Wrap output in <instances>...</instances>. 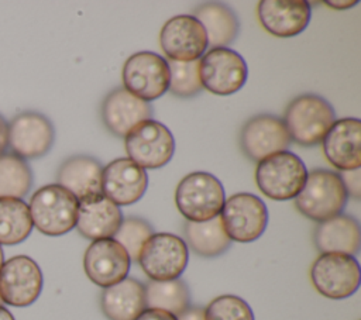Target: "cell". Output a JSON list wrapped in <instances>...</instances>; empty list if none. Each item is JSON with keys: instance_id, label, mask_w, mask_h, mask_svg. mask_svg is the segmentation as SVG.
Segmentation results:
<instances>
[{"instance_id": "obj_34", "label": "cell", "mask_w": 361, "mask_h": 320, "mask_svg": "<svg viewBox=\"0 0 361 320\" xmlns=\"http://www.w3.org/2000/svg\"><path fill=\"white\" fill-rule=\"evenodd\" d=\"M135 320H178V317L165 310L145 309Z\"/></svg>"}, {"instance_id": "obj_7", "label": "cell", "mask_w": 361, "mask_h": 320, "mask_svg": "<svg viewBox=\"0 0 361 320\" xmlns=\"http://www.w3.org/2000/svg\"><path fill=\"white\" fill-rule=\"evenodd\" d=\"M189 261V248L183 238L171 233H154L142 245L138 264L149 281L180 278Z\"/></svg>"}, {"instance_id": "obj_9", "label": "cell", "mask_w": 361, "mask_h": 320, "mask_svg": "<svg viewBox=\"0 0 361 320\" xmlns=\"http://www.w3.org/2000/svg\"><path fill=\"white\" fill-rule=\"evenodd\" d=\"M121 78L128 93L149 103L168 92V61L151 51L135 52L124 62Z\"/></svg>"}, {"instance_id": "obj_29", "label": "cell", "mask_w": 361, "mask_h": 320, "mask_svg": "<svg viewBox=\"0 0 361 320\" xmlns=\"http://www.w3.org/2000/svg\"><path fill=\"white\" fill-rule=\"evenodd\" d=\"M32 179V171L24 159L13 152L0 155V197L21 199L27 196Z\"/></svg>"}, {"instance_id": "obj_30", "label": "cell", "mask_w": 361, "mask_h": 320, "mask_svg": "<svg viewBox=\"0 0 361 320\" xmlns=\"http://www.w3.org/2000/svg\"><path fill=\"white\" fill-rule=\"evenodd\" d=\"M154 234V228L151 224L141 217H126L123 219L117 233L114 234V240L127 251L130 259L133 262L138 261L140 251L144 242Z\"/></svg>"}, {"instance_id": "obj_18", "label": "cell", "mask_w": 361, "mask_h": 320, "mask_svg": "<svg viewBox=\"0 0 361 320\" xmlns=\"http://www.w3.org/2000/svg\"><path fill=\"white\" fill-rule=\"evenodd\" d=\"M326 159L340 172L361 166V121L355 117L336 120L322 140Z\"/></svg>"}, {"instance_id": "obj_13", "label": "cell", "mask_w": 361, "mask_h": 320, "mask_svg": "<svg viewBox=\"0 0 361 320\" xmlns=\"http://www.w3.org/2000/svg\"><path fill=\"white\" fill-rule=\"evenodd\" d=\"M159 45L168 61H199L207 51V37L203 25L190 14L169 18L161 28Z\"/></svg>"}, {"instance_id": "obj_40", "label": "cell", "mask_w": 361, "mask_h": 320, "mask_svg": "<svg viewBox=\"0 0 361 320\" xmlns=\"http://www.w3.org/2000/svg\"><path fill=\"white\" fill-rule=\"evenodd\" d=\"M1 303H3V302H1V299H0V304H1Z\"/></svg>"}, {"instance_id": "obj_31", "label": "cell", "mask_w": 361, "mask_h": 320, "mask_svg": "<svg viewBox=\"0 0 361 320\" xmlns=\"http://www.w3.org/2000/svg\"><path fill=\"white\" fill-rule=\"evenodd\" d=\"M169 87L168 90L176 97H195L200 93L202 83L199 79V61L175 62L168 61Z\"/></svg>"}, {"instance_id": "obj_22", "label": "cell", "mask_w": 361, "mask_h": 320, "mask_svg": "<svg viewBox=\"0 0 361 320\" xmlns=\"http://www.w3.org/2000/svg\"><path fill=\"white\" fill-rule=\"evenodd\" d=\"M313 242L320 254L340 252L357 255L361 245V228L350 214H338L316 226Z\"/></svg>"}, {"instance_id": "obj_19", "label": "cell", "mask_w": 361, "mask_h": 320, "mask_svg": "<svg viewBox=\"0 0 361 320\" xmlns=\"http://www.w3.org/2000/svg\"><path fill=\"white\" fill-rule=\"evenodd\" d=\"M262 28L274 37L290 38L306 30L312 16L306 0H262L257 7Z\"/></svg>"}, {"instance_id": "obj_28", "label": "cell", "mask_w": 361, "mask_h": 320, "mask_svg": "<svg viewBox=\"0 0 361 320\" xmlns=\"http://www.w3.org/2000/svg\"><path fill=\"white\" fill-rule=\"evenodd\" d=\"M28 204L21 199L0 197V245L23 242L32 231Z\"/></svg>"}, {"instance_id": "obj_6", "label": "cell", "mask_w": 361, "mask_h": 320, "mask_svg": "<svg viewBox=\"0 0 361 320\" xmlns=\"http://www.w3.org/2000/svg\"><path fill=\"white\" fill-rule=\"evenodd\" d=\"M310 281L324 297L340 300L354 295L361 282L360 264L353 255L320 254L310 268Z\"/></svg>"}, {"instance_id": "obj_16", "label": "cell", "mask_w": 361, "mask_h": 320, "mask_svg": "<svg viewBox=\"0 0 361 320\" xmlns=\"http://www.w3.org/2000/svg\"><path fill=\"white\" fill-rule=\"evenodd\" d=\"M130 265L127 251L114 238L92 241L83 257L86 276L103 289L126 279Z\"/></svg>"}, {"instance_id": "obj_32", "label": "cell", "mask_w": 361, "mask_h": 320, "mask_svg": "<svg viewBox=\"0 0 361 320\" xmlns=\"http://www.w3.org/2000/svg\"><path fill=\"white\" fill-rule=\"evenodd\" d=\"M203 310L204 320H254L250 304L235 295L217 296Z\"/></svg>"}, {"instance_id": "obj_37", "label": "cell", "mask_w": 361, "mask_h": 320, "mask_svg": "<svg viewBox=\"0 0 361 320\" xmlns=\"http://www.w3.org/2000/svg\"><path fill=\"white\" fill-rule=\"evenodd\" d=\"M358 1L357 0H351V1H324V4L330 6L331 8L334 10H345V8H350L353 6H355Z\"/></svg>"}, {"instance_id": "obj_27", "label": "cell", "mask_w": 361, "mask_h": 320, "mask_svg": "<svg viewBox=\"0 0 361 320\" xmlns=\"http://www.w3.org/2000/svg\"><path fill=\"white\" fill-rule=\"evenodd\" d=\"M147 309L165 310L179 316L190 306V292L180 278L172 281H148L145 285Z\"/></svg>"}, {"instance_id": "obj_8", "label": "cell", "mask_w": 361, "mask_h": 320, "mask_svg": "<svg viewBox=\"0 0 361 320\" xmlns=\"http://www.w3.org/2000/svg\"><path fill=\"white\" fill-rule=\"evenodd\" d=\"M124 148L128 159L142 169H157L172 159L175 140L165 124L151 118L128 131L124 137Z\"/></svg>"}, {"instance_id": "obj_25", "label": "cell", "mask_w": 361, "mask_h": 320, "mask_svg": "<svg viewBox=\"0 0 361 320\" xmlns=\"http://www.w3.org/2000/svg\"><path fill=\"white\" fill-rule=\"evenodd\" d=\"M192 16L204 28L209 49L227 48L238 35V17L227 4L219 1L202 3L195 7Z\"/></svg>"}, {"instance_id": "obj_12", "label": "cell", "mask_w": 361, "mask_h": 320, "mask_svg": "<svg viewBox=\"0 0 361 320\" xmlns=\"http://www.w3.org/2000/svg\"><path fill=\"white\" fill-rule=\"evenodd\" d=\"M42 272L38 264L27 255H16L0 268V299L14 307L32 304L42 290Z\"/></svg>"}, {"instance_id": "obj_36", "label": "cell", "mask_w": 361, "mask_h": 320, "mask_svg": "<svg viewBox=\"0 0 361 320\" xmlns=\"http://www.w3.org/2000/svg\"><path fill=\"white\" fill-rule=\"evenodd\" d=\"M8 147V124L6 123L4 117L0 114V155L6 152Z\"/></svg>"}, {"instance_id": "obj_17", "label": "cell", "mask_w": 361, "mask_h": 320, "mask_svg": "<svg viewBox=\"0 0 361 320\" xmlns=\"http://www.w3.org/2000/svg\"><path fill=\"white\" fill-rule=\"evenodd\" d=\"M147 187V171L128 158H117L103 168L102 193L117 206L138 202Z\"/></svg>"}, {"instance_id": "obj_35", "label": "cell", "mask_w": 361, "mask_h": 320, "mask_svg": "<svg viewBox=\"0 0 361 320\" xmlns=\"http://www.w3.org/2000/svg\"><path fill=\"white\" fill-rule=\"evenodd\" d=\"M204 310L199 306H189L178 316V320H204Z\"/></svg>"}, {"instance_id": "obj_38", "label": "cell", "mask_w": 361, "mask_h": 320, "mask_svg": "<svg viewBox=\"0 0 361 320\" xmlns=\"http://www.w3.org/2000/svg\"><path fill=\"white\" fill-rule=\"evenodd\" d=\"M0 320H16L8 309H6L3 304H0Z\"/></svg>"}, {"instance_id": "obj_14", "label": "cell", "mask_w": 361, "mask_h": 320, "mask_svg": "<svg viewBox=\"0 0 361 320\" xmlns=\"http://www.w3.org/2000/svg\"><path fill=\"white\" fill-rule=\"evenodd\" d=\"M54 141L52 123L38 111H21L10 120L8 147L24 161L44 156L52 148Z\"/></svg>"}, {"instance_id": "obj_23", "label": "cell", "mask_w": 361, "mask_h": 320, "mask_svg": "<svg viewBox=\"0 0 361 320\" xmlns=\"http://www.w3.org/2000/svg\"><path fill=\"white\" fill-rule=\"evenodd\" d=\"M102 164L89 155H72L65 159L58 172L56 183L69 190L78 200L102 193Z\"/></svg>"}, {"instance_id": "obj_1", "label": "cell", "mask_w": 361, "mask_h": 320, "mask_svg": "<svg viewBox=\"0 0 361 320\" xmlns=\"http://www.w3.org/2000/svg\"><path fill=\"white\" fill-rule=\"evenodd\" d=\"M282 121L290 141L300 147H314L336 121V113L324 97L300 94L286 106Z\"/></svg>"}, {"instance_id": "obj_26", "label": "cell", "mask_w": 361, "mask_h": 320, "mask_svg": "<svg viewBox=\"0 0 361 320\" xmlns=\"http://www.w3.org/2000/svg\"><path fill=\"white\" fill-rule=\"evenodd\" d=\"M183 235L188 248L206 258L221 255L231 244L219 216L202 223L186 221L183 224Z\"/></svg>"}, {"instance_id": "obj_33", "label": "cell", "mask_w": 361, "mask_h": 320, "mask_svg": "<svg viewBox=\"0 0 361 320\" xmlns=\"http://www.w3.org/2000/svg\"><path fill=\"white\" fill-rule=\"evenodd\" d=\"M341 183L347 192V196L358 200L361 197V169L344 171L338 173Z\"/></svg>"}, {"instance_id": "obj_2", "label": "cell", "mask_w": 361, "mask_h": 320, "mask_svg": "<svg viewBox=\"0 0 361 320\" xmlns=\"http://www.w3.org/2000/svg\"><path fill=\"white\" fill-rule=\"evenodd\" d=\"M347 200L338 172L319 168L307 172L306 182L295 197V207L309 220L322 223L341 214Z\"/></svg>"}, {"instance_id": "obj_21", "label": "cell", "mask_w": 361, "mask_h": 320, "mask_svg": "<svg viewBox=\"0 0 361 320\" xmlns=\"http://www.w3.org/2000/svg\"><path fill=\"white\" fill-rule=\"evenodd\" d=\"M123 219L120 207L100 193L79 200L76 228L80 235L92 241L113 238Z\"/></svg>"}, {"instance_id": "obj_20", "label": "cell", "mask_w": 361, "mask_h": 320, "mask_svg": "<svg viewBox=\"0 0 361 320\" xmlns=\"http://www.w3.org/2000/svg\"><path fill=\"white\" fill-rule=\"evenodd\" d=\"M100 116L111 134L124 138L133 127L152 118V106L133 96L124 87H117L104 97Z\"/></svg>"}, {"instance_id": "obj_3", "label": "cell", "mask_w": 361, "mask_h": 320, "mask_svg": "<svg viewBox=\"0 0 361 320\" xmlns=\"http://www.w3.org/2000/svg\"><path fill=\"white\" fill-rule=\"evenodd\" d=\"M32 226L45 235H63L76 227L79 200L58 183L41 186L28 204Z\"/></svg>"}, {"instance_id": "obj_15", "label": "cell", "mask_w": 361, "mask_h": 320, "mask_svg": "<svg viewBox=\"0 0 361 320\" xmlns=\"http://www.w3.org/2000/svg\"><path fill=\"white\" fill-rule=\"evenodd\" d=\"M290 142L282 118L274 114L254 116L244 123L240 131V148L254 162H259L272 154L288 151Z\"/></svg>"}, {"instance_id": "obj_11", "label": "cell", "mask_w": 361, "mask_h": 320, "mask_svg": "<svg viewBox=\"0 0 361 320\" xmlns=\"http://www.w3.org/2000/svg\"><path fill=\"white\" fill-rule=\"evenodd\" d=\"M223 228L231 241L252 242L268 224L265 203L252 193H235L224 200L219 214Z\"/></svg>"}, {"instance_id": "obj_24", "label": "cell", "mask_w": 361, "mask_h": 320, "mask_svg": "<svg viewBox=\"0 0 361 320\" xmlns=\"http://www.w3.org/2000/svg\"><path fill=\"white\" fill-rule=\"evenodd\" d=\"M100 307L109 320H135L145 309V288L135 278L104 288L100 295Z\"/></svg>"}, {"instance_id": "obj_4", "label": "cell", "mask_w": 361, "mask_h": 320, "mask_svg": "<svg viewBox=\"0 0 361 320\" xmlns=\"http://www.w3.org/2000/svg\"><path fill=\"white\" fill-rule=\"evenodd\" d=\"M224 200L221 182L209 172L188 173L175 190L176 207L188 221L202 223L217 217Z\"/></svg>"}, {"instance_id": "obj_5", "label": "cell", "mask_w": 361, "mask_h": 320, "mask_svg": "<svg viewBox=\"0 0 361 320\" xmlns=\"http://www.w3.org/2000/svg\"><path fill=\"white\" fill-rule=\"evenodd\" d=\"M307 178L305 162L290 151H281L259 161L255 183L261 193L272 200L295 199Z\"/></svg>"}, {"instance_id": "obj_39", "label": "cell", "mask_w": 361, "mask_h": 320, "mask_svg": "<svg viewBox=\"0 0 361 320\" xmlns=\"http://www.w3.org/2000/svg\"><path fill=\"white\" fill-rule=\"evenodd\" d=\"M3 262H4V254H3V250H1V245H0V268H1Z\"/></svg>"}, {"instance_id": "obj_10", "label": "cell", "mask_w": 361, "mask_h": 320, "mask_svg": "<svg viewBox=\"0 0 361 320\" xmlns=\"http://www.w3.org/2000/svg\"><path fill=\"white\" fill-rule=\"evenodd\" d=\"M248 78L244 58L230 48H210L199 59L202 87L217 96H230L240 90Z\"/></svg>"}]
</instances>
